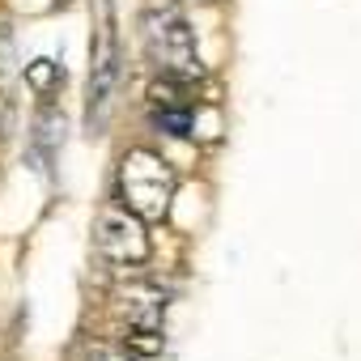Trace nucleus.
Listing matches in <instances>:
<instances>
[{
    "label": "nucleus",
    "instance_id": "nucleus-5",
    "mask_svg": "<svg viewBox=\"0 0 361 361\" xmlns=\"http://www.w3.org/2000/svg\"><path fill=\"white\" fill-rule=\"evenodd\" d=\"M115 77H119L115 39H106V43H102V51H98V60H94V73H90V123L106 115L111 94H115Z\"/></svg>",
    "mask_w": 361,
    "mask_h": 361
},
{
    "label": "nucleus",
    "instance_id": "nucleus-8",
    "mask_svg": "<svg viewBox=\"0 0 361 361\" xmlns=\"http://www.w3.org/2000/svg\"><path fill=\"white\" fill-rule=\"evenodd\" d=\"M128 344H132L140 357H153V353H161V331H145V327H132Z\"/></svg>",
    "mask_w": 361,
    "mask_h": 361
},
{
    "label": "nucleus",
    "instance_id": "nucleus-2",
    "mask_svg": "<svg viewBox=\"0 0 361 361\" xmlns=\"http://www.w3.org/2000/svg\"><path fill=\"white\" fill-rule=\"evenodd\" d=\"M140 35H145L149 60H153L161 73H170V77H188V81L200 77L196 35H192V26L178 18L174 9H153V13H145Z\"/></svg>",
    "mask_w": 361,
    "mask_h": 361
},
{
    "label": "nucleus",
    "instance_id": "nucleus-1",
    "mask_svg": "<svg viewBox=\"0 0 361 361\" xmlns=\"http://www.w3.org/2000/svg\"><path fill=\"white\" fill-rule=\"evenodd\" d=\"M174 188H178V178H174L170 161H161L149 149H132L119 161V204H128L145 221H161L170 213Z\"/></svg>",
    "mask_w": 361,
    "mask_h": 361
},
{
    "label": "nucleus",
    "instance_id": "nucleus-7",
    "mask_svg": "<svg viewBox=\"0 0 361 361\" xmlns=\"http://www.w3.org/2000/svg\"><path fill=\"white\" fill-rule=\"evenodd\" d=\"M77 357H81V361H132L123 348H115V344H106V340H81Z\"/></svg>",
    "mask_w": 361,
    "mask_h": 361
},
{
    "label": "nucleus",
    "instance_id": "nucleus-6",
    "mask_svg": "<svg viewBox=\"0 0 361 361\" xmlns=\"http://www.w3.org/2000/svg\"><path fill=\"white\" fill-rule=\"evenodd\" d=\"M153 128L166 136H192V106H157L153 111Z\"/></svg>",
    "mask_w": 361,
    "mask_h": 361
},
{
    "label": "nucleus",
    "instance_id": "nucleus-4",
    "mask_svg": "<svg viewBox=\"0 0 361 361\" xmlns=\"http://www.w3.org/2000/svg\"><path fill=\"white\" fill-rule=\"evenodd\" d=\"M119 310H123L128 327L161 331V319H166V293L153 289V285H128V289H119Z\"/></svg>",
    "mask_w": 361,
    "mask_h": 361
},
{
    "label": "nucleus",
    "instance_id": "nucleus-3",
    "mask_svg": "<svg viewBox=\"0 0 361 361\" xmlns=\"http://www.w3.org/2000/svg\"><path fill=\"white\" fill-rule=\"evenodd\" d=\"M94 243L102 255L119 259V264H140L149 259L153 243H149V230H145V217L132 213L128 204H111L98 213V226H94Z\"/></svg>",
    "mask_w": 361,
    "mask_h": 361
}]
</instances>
